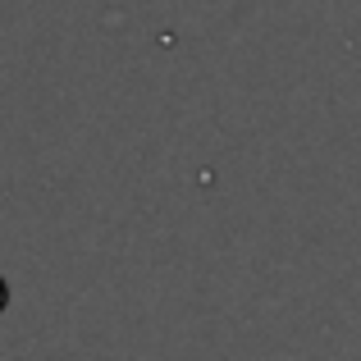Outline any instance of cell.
<instances>
[{"instance_id":"obj_1","label":"cell","mask_w":361,"mask_h":361,"mask_svg":"<svg viewBox=\"0 0 361 361\" xmlns=\"http://www.w3.org/2000/svg\"><path fill=\"white\" fill-rule=\"evenodd\" d=\"M5 302H9V288H5V279H0V311H5Z\"/></svg>"}]
</instances>
